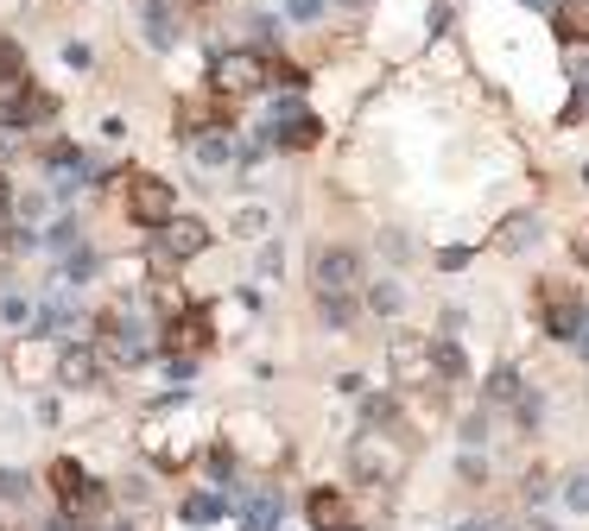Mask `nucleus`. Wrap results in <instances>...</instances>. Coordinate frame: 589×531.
Listing matches in <instances>:
<instances>
[{
	"mask_svg": "<svg viewBox=\"0 0 589 531\" xmlns=\"http://www.w3.org/2000/svg\"><path fill=\"white\" fill-rule=\"evenodd\" d=\"M538 323H545V335H552V342H577V335H583V323H589L577 285L545 278V285H538Z\"/></svg>",
	"mask_w": 589,
	"mask_h": 531,
	"instance_id": "obj_1",
	"label": "nucleus"
},
{
	"mask_svg": "<svg viewBox=\"0 0 589 531\" xmlns=\"http://www.w3.org/2000/svg\"><path fill=\"white\" fill-rule=\"evenodd\" d=\"M96 342H102V354L108 361H121V367L146 361V329H140V317H133L128 303H114V310L96 317Z\"/></svg>",
	"mask_w": 589,
	"mask_h": 531,
	"instance_id": "obj_2",
	"label": "nucleus"
},
{
	"mask_svg": "<svg viewBox=\"0 0 589 531\" xmlns=\"http://www.w3.org/2000/svg\"><path fill=\"white\" fill-rule=\"evenodd\" d=\"M209 76H216L222 101L254 96V89H266V57H260V51H222V57L209 64Z\"/></svg>",
	"mask_w": 589,
	"mask_h": 531,
	"instance_id": "obj_3",
	"label": "nucleus"
},
{
	"mask_svg": "<svg viewBox=\"0 0 589 531\" xmlns=\"http://www.w3.org/2000/svg\"><path fill=\"white\" fill-rule=\"evenodd\" d=\"M386 361H393V374L406 379V386H425V392L444 379L437 349H432V342H418V335H393V342H386Z\"/></svg>",
	"mask_w": 589,
	"mask_h": 531,
	"instance_id": "obj_4",
	"label": "nucleus"
},
{
	"mask_svg": "<svg viewBox=\"0 0 589 531\" xmlns=\"http://www.w3.org/2000/svg\"><path fill=\"white\" fill-rule=\"evenodd\" d=\"M52 494H57V506H64L70 519H83V512L102 506V487L83 475V462H70V455H57L52 462Z\"/></svg>",
	"mask_w": 589,
	"mask_h": 531,
	"instance_id": "obj_5",
	"label": "nucleus"
},
{
	"mask_svg": "<svg viewBox=\"0 0 589 531\" xmlns=\"http://www.w3.org/2000/svg\"><path fill=\"white\" fill-rule=\"evenodd\" d=\"M209 342H216L209 310H204V303H184L178 317H172V329H165V349H172V361H197Z\"/></svg>",
	"mask_w": 589,
	"mask_h": 531,
	"instance_id": "obj_6",
	"label": "nucleus"
},
{
	"mask_svg": "<svg viewBox=\"0 0 589 531\" xmlns=\"http://www.w3.org/2000/svg\"><path fill=\"white\" fill-rule=\"evenodd\" d=\"M159 253H165V259H197V253L209 247V228L197 222V215H172V222H159Z\"/></svg>",
	"mask_w": 589,
	"mask_h": 531,
	"instance_id": "obj_7",
	"label": "nucleus"
},
{
	"mask_svg": "<svg viewBox=\"0 0 589 531\" xmlns=\"http://www.w3.org/2000/svg\"><path fill=\"white\" fill-rule=\"evenodd\" d=\"M128 209H133V222H140V228L172 222V184H165V177H133Z\"/></svg>",
	"mask_w": 589,
	"mask_h": 531,
	"instance_id": "obj_8",
	"label": "nucleus"
},
{
	"mask_svg": "<svg viewBox=\"0 0 589 531\" xmlns=\"http://www.w3.org/2000/svg\"><path fill=\"white\" fill-rule=\"evenodd\" d=\"M305 519H310V531H356V519H349V494H342V487H310Z\"/></svg>",
	"mask_w": 589,
	"mask_h": 531,
	"instance_id": "obj_9",
	"label": "nucleus"
},
{
	"mask_svg": "<svg viewBox=\"0 0 589 531\" xmlns=\"http://www.w3.org/2000/svg\"><path fill=\"white\" fill-rule=\"evenodd\" d=\"M280 512H285V494L273 480H254L248 500H241V531H280Z\"/></svg>",
	"mask_w": 589,
	"mask_h": 531,
	"instance_id": "obj_10",
	"label": "nucleus"
},
{
	"mask_svg": "<svg viewBox=\"0 0 589 531\" xmlns=\"http://www.w3.org/2000/svg\"><path fill=\"white\" fill-rule=\"evenodd\" d=\"M317 291H356V278H361V259L349 247H324L317 253Z\"/></svg>",
	"mask_w": 589,
	"mask_h": 531,
	"instance_id": "obj_11",
	"label": "nucleus"
},
{
	"mask_svg": "<svg viewBox=\"0 0 589 531\" xmlns=\"http://www.w3.org/2000/svg\"><path fill=\"white\" fill-rule=\"evenodd\" d=\"M266 133H273V146H285V152H305V146H317L324 140V121L317 114H285V121H266Z\"/></svg>",
	"mask_w": 589,
	"mask_h": 531,
	"instance_id": "obj_12",
	"label": "nucleus"
},
{
	"mask_svg": "<svg viewBox=\"0 0 589 531\" xmlns=\"http://www.w3.org/2000/svg\"><path fill=\"white\" fill-rule=\"evenodd\" d=\"M349 462H356V475H361V480L386 487V480H393V468H400V450L381 455V450H374V430H361V436H356V450H349Z\"/></svg>",
	"mask_w": 589,
	"mask_h": 531,
	"instance_id": "obj_13",
	"label": "nucleus"
},
{
	"mask_svg": "<svg viewBox=\"0 0 589 531\" xmlns=\"http://www.w3.org/2000/svg\"><path fill=\"white\" fill-rule=\"evenodd\" d=\"M32 323L45 329V335H77V329H83V317H77V303H70V291L57 285L52 298H45L39 310H32Z\"/></svg>",
	"mask_w": 589,
	"mask_h": 531,
	"instance_id": "obj_14",
	"label": "nucleus"
},
{
	"mask_svg": "<svg viewBox=\"0 0 589 531\" xmlns=\"http://www.w3.org/2000/svg\"><path fill=\"white\" fill-rule=\"evenodd\" d=\"M57 379H64V386H96V379H102V354L70 342V349L57 354Z\"/></svg>",
	"mask_w": 589,
	"mask_h": 531,
	"instance_id": "obj_15",
	"label": "nucleus"
},
{
	"mask_svg": "<svg viewBox=\"0 0 589 531\" xmlns=\"http://www.w3.org/2000/svg\"><path fill=\"white\" fill-rule=\"evenodd\" d=\"M552 32L564 45H589V0H558L552 7Z\"/></svg>",
	"mask_w": 589,
	"mask_h": 531,
	"instance_id": "obj_16",
	"label": "nucleus"
},
{
	"mask_svg": "<svg viewBox=\"0 0 589 531\" xmlns=\"http://www.w3.org/2000/svg\"><path fill=\"white\" fill-rule=\"evenodd\" d=\"M140 20H146V38H153L159 51L178 38V25H172V13H165V0H140Z\"/></svg>",
	"mask_w": 589,
	"mask_h": 531,
	"instance_id": "obj_17",
	"label": "nucleus"
},
{
	"mask_svg": "<svg viewBox=\"0 0 589 531\" xmlns=\"http://www.w3.org/2000/svg\"><path fill=\"white\" fill-rule=\"evenodd\" d=\"M317 310L330 329H349L356 323V291H317Z\"/></svg>",
	"mask_w": 589,
	"mask_h": 531,
	"instance_id": "obj_18",
	"label": "nucleus"
},
{
	"mask_svg": "<svg viewBox=\"0 0 589 531\" xmlns=\"http://www.w3.org/2000/svg\"><path fill=\"white\" fill-rule=\"evenodd\" d=\"M234 152H241V146H234L222 126H204V133H197V158H204V165H229Z\"/></svg>",
	"mask_w": 589,
	"mask_h": 531,
	"instance_id": "obj_19",
	"label": "nucleus"
},
{
	"mask_svg": "<svg viewBox=\"0 0 589 531\" xmlns=\"http://www.w3.org/2000/svg\"><path fill=\"white\" fill-rule=\"evenodd\" d=\"M538 241V215H508V228H501V253H526Z\"/></svg>",
	"mask_w": 589,
	"mask_h": 531,
	"instance_id": "obj_20",
	"label": "nucleus"
},
{
	"mask_svg": "<svg viewBox=\"0 0 589 531\" xmlns=\"http://www.w3.org/2000/svg\"><path fill=\"white\" fill-rule=\"evenodd\" d=\"M209 519H222V494H190L184 500V526H209Z\"/></svg>",
	"mask_w": 589,
	"mask_h": 531,
	"instance_id": "obj_21",
	"label": "nucleus"
},
{
	"mask_svg": "<svg viewBox=\"0 0 589 531\" xmlns=\"http://www.w3.org/2000/svg\"><path fill=\"white\" fill-rule=\"evenodd\" d=\"M520 392H526V386H520L513 367H494V374H488V399H494V405H513Z\"/></svg>",
	"mask_w": 589,
	"mask_h": 531,
	"instance_id": "obj_22",
	"label": "nucleus"
},
{
	"mask_svg": "<svg viewBox=\"0 0 589 531\" xmlns=\"http://www.w3.org/2000/svg\"><path fill=\"white\" fill-rule=\"evenodd\" d=\"M368 303H374V310H381V317H400V303H406V291H400V285H393V278H381V285H374V291H368Z\"/></svg>",
	"mask_w": 589,
	"mask_h": 531,
	"instance_id": "obj_23",
	"label": "nucleus"
},
{
	"mask_svg": "<svg viewBox=\"0 0 589 531\" xmlns=\"http://www.w3.org/2000/svg\"><path fill=\"white\" fill-rule=\"evenodd\" d=\"M45 247H57V253H70V247H83V228L64 215V222H52L45 228Z\"/></svg>",
	"mask_w": 589,
	"mask_h": 531,
	"instance_id": "obj_24",
	"label": "nucleus"
},
{
	"mask_svg": "<svg viewBox=\"0 0 589 531\" xmlns=\"http://www.w3.org/2000/svg\"><path fill=\"white\" fill-rule=\"evenodd\" d=\"M564 506H570V512H589V475L564 480Z\"/></svg>",
	"mask_w": 589,
	"mask_h": 531,
	"instance_id": "obj_25",
	"label": "nucleus"
},
{
	"mask_svg": "<svg viewBox=\"0 0 589 531\" xmlns=\"http://www.w3.org/2000/svg\"><path fill=\"white\" fill-rule=\"evenodd\" d=\"M0 500H26V475H13V468H0Z\"/></svg>",
	"mask_w": 589,
	"mask_h": 531,
	"instance_id": "obj_26",
	"label": "nucleus"
},
{
	"mask_svg": "<svg viewBox=\"0 0 589 531\" xmlns=\"http://www.w3.org/2000/svg\"><path fill=\"white\" fill-rule=\"evenodd\" d=\"M0 317H7V323H32V303L26 298H7V303H0Z\"/></svg>",
	"mask_w": 589,
	"mask_h": 531,
	"instance_id": "obj_27",
	"label": "nucleus"
},
{
	"mask_svg": "<svg viewBox=\"0 0 589 531\" xmlns=\"http://www.w3.org/2000/svg\"><path fill=\"white\" fill-rule=\"evenodd\" d=\"M280 266H285V253H280V247L260 253V278H280Z\"/></svg>",
	"mask_w": 589,
	"mask_h": 531,
	"instance_id": "obj_28",
	"label": "nucleus"
},
{
	"mask_svg": "<svg viewBox=\"0 0 589 531\" xmlns=\"http://www.w3.org/2000/svg\"><path fill=\"white\" fill-rule=\"evenodd\" d=\"M406 247H412L406 234H381V253H386V259H406Z\"/></svg>",
	"mask_w": 589,
	"mask_h": 531,
	"instance_id": "obj_29",
	"label": "nucleus"
},
{
	"mask_svg": "<svg viewBox=\"0 0 589 531\" xmlns=\"http://www.w3.org/2000/svg\"><path fill=\"white\" fill-rule=\"evenodd\" d=\"M437 259H444V273H462V266H469V247H444Z\"/></svg>",
	"mask_w": 589,
	"mask_h": 531,
	"instance_id": "obj_30",
	"label": "nucleus"
},
{
	"mask_svg": "<svg viewBox=\"0 0 589 531\" xmlns=\"http://www.w3.org/2000/svg\"><path fill=\"white\" fill-rule=\"evenodd\" d=\"M234 228H241V234H260V228H266V215H260V209H241V215H234Z\"/></svg>",
	"mask_w": 589,
	"mask_h": 531,
	"instance_id": "obj_31",
	"label": "nucleus"
},
{
	"mask_svg": "<svg viewBox=\"0 0 589 531\" xmlns=\"http://www.w3.org/2000/svg\"><path fill=\"white\" fill-rule=\"evenodd\" d=\"M317 7H324V0H285V13H292V20H317Z\"/></svg>",
	"mask_w": 589,
	"mask_h": 531,
	"instance_id": "obj_32",
	"label": "nucleus"
},
{
	"mask_svg": "<svg viewBox=\"0 0 589 531\" xmlns=\"http://www.w3.org/2000/svg\"><path fill=\"white\" fill-rule=\"evenodd\" d=\"M577 259H583V266H589V228H583V234H577Z\"/></svg>",
	"mask_w": 589,
	"mask_h": 531,
	"instance_id": "obj_33",
	"label": "nucleus"
},
{
	"mask_svg": "<svg viewBox=\"0 0 589 531\" xmlns=\"http://www.w3.org/2000/svg\"><path fill=\"white\" fill-rule=\"evenodd\" d=\"M457 531H494V526H488V519H469V526H457Z\"/></svg>",
	"mask_w": 589,
	"mask_h": 531,
	"instance_id": "obj_34",
	"label": "nucleus"
},
{
	"mask_svg": "<svg viewBox=\"0 0 589 531\" xmlns=\"http://www.w3.org/2000/svg\"><path fill=\"white\" fill-rule=\"evenodd\" d=\"M39 531H70V526H64V519H57V526H39Z\"/></svg>",
	"mask_w": 589,
	"mask_h": 531,
	"instance_id": "obj_35",
	"label": "nucleus"
},
{
	"mask_svg": "<svg viewBox=\"0 0 589 531\" xmlns=\"http://www.w3.org/2000/svg\"><path fill=\"white\" fill-rule=\"evenodd\" d=\"M96 531H128V526H96Z\"/></svg>",
	"mask_w": 589,
	"mask_h": 531,
	"instance_id": "obj_36",
	"label": "nucleus"
},
{
	"mask_svg": "<svg viewBox=\"0 0 589 531\" xmlns=\"http://www.w3.org/2000/svg\"><path fill=\"white\" fill-rule=\"evenodd\" d=\"M526 7H552V0H526Z\"/></svg>",
	"mask_w": 589,
	"mask_h": 531,
	"instance_id": "obj_37",
	"label": "nucleus"
}]
</instances>
